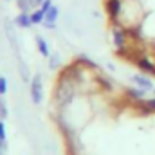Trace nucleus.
Instances as JSON below:
<instances>
[{
  "label": "nucleus",
  "mask_w": 155,
  "mask_h": 155,
  "mask_svg": "<svg viewBox=\"0 0 155 155\" xmlns=\"http://www.w3.org/2000/svg\"><path fill=\"white\" fill-rule=\"evenodd\" d=\"M36 47H38V51L41 52V56H49V47H47V43H45V40L41 38V36H36Z\"/></svg>",
  "instance_id": "nucleus-5"
},
{
  "label": "nucleus",
  "mask_w": 155,
  "mask_h": 155,
  "mask_svg": "<svg viewBox=\"0 0 155 155\" xmlns=\"http://www.w3.org/2000/svg\"><path fill=\"white\" fill-rule=\"evenodd\" d=\"M16 24H18V27H22V29H27V27H31V25H33L31 15H29V13H22V15H18V18H16Z\"/></svg>",
  "instance_id": "nucleus-3"
},
{
  "label": "nucleus",
  "mask_w": 155,
  "mask_h": 155,
  "mask_svg": "<svg viewBox=\"0 0 155 155\" xmlns=\"http://www.w3.org/2000/svg\"><path fill=\"white\" fill-rule=\"evenodd\" d=\"M49 67H51V69L58 67V56H52V58H51V61H49Z\"/></svg>",
  "instance_id": "nucleus-11"
},
{
  "label": "nucleus",
  "mask_w": 155,
  "mask_h": 155,
  "mask_svg": "<svg viewBox=\"0 0 155 155\" xmlns=\"http://www.w3.org/2000/svg\"><path fill=\"white\" fill-rule=\"evenodd\" d=\"M0 143L4 144L5 143V124L0 121Z\"/></svg>",
  "instance_id": "nucleus-9"
},
{
  "label": "nucleus",
  "mask_w": 155,
  "mask_h": 155,
  "mask_svg": "<svg viewBox=\"0 0 155 155\" xmlns=\"http://www.w3.org/2000/svg\"><path fill=\"white\" fill-rule=\"evenodd\" d=\"M107 9H108V13H110L112 16H116L117 11H119V0H108Z\"/></svg>",
  "instance_id": "nucleus-6"
},
{
  "label": "nucleus",
  "mask_w": 155,
  "mask_h": 155,
  "mask_svg": "<svg viewBox=\"0 0 155 155\" xmlns=\"http://www.w3.org/2000/svg\"><path fill=\"white\" fill-rule=\"evenodd\" d=\"M31 20H33V24H43L45 22V11L38 7V9H35L33 13H31Z\"/></svg>",
  "instance_id": "nucleus-4"
},
{
  "label": "nucleus",
  "mask_w": 155,
  "mask_h": 155,
  "mask_svg": "<svg viewBox=\"0 0 155 155\" xmlns=\"http://www.w3.org/2000/svg\"><path fill=\"white\" fill-rule=\"evenodd\" d=\"M2 148H4V144H2V143H0V155H2Z\"/></svg>",
  "instance_id": "nucleus-12"
},
{
  "label": "nucleus",
  "mask_w": 155,
  "mask_h": 155,
  "mask_svg": "<svg viewBox=\"0 0 155 155\" xmlns=\"http://www.w3.org/2000/svg\"><path fill=\"white\" fill-rule=\"evenodd\" d=\"M0 117H2V119L7 117V107H5V103H4L2 99H0Z\"/></svg>",
  "instance_id": "nucleus-8"
},
{
  "label": "nucleus",
  "mask_w": 155,
  "mask_h": 155,
  "mask_svg": "<svg viewBox=\"0 0 155 155\" xmlns=\"http://www.w3.org/2000/svg\"><path fill=\"white\" fill-rule=\"evenodd\" d=\"M51 5H52V4H51V0H43V2H41V5H40V7H41V9H43V11H45V13H47V11H49V9H51Z\"/></svg>",
  "instance_id": "nucleus-10"
},
{
  "label": "nucleus",
  "mask_w": 155,
  "mask_h": 155,
  "mask_svg": "<svg viewBox=\"0 0 155 155\" xmlns=\"http://www.w3.org/2000/svg\"><path fill=\"white\" fill-rule=\"evenodd\" d=\"M31 99L35 105H38L41 101V76L36 74L31 81Z\"/></svg>",
  "instance_id": "nucleus-1"
},
{
  "label": "nucleus",
  "mask_w": 155,
  "mask_h": 155,
  "mask_svg": "<svg viewBox=\"0 0 155 155\" xmlns=\"http://www.w3.org/2000/svg\"><path fill=\"white\" fill-rule=\"evenodd\" d=\"M7 92V79L0 76V96H4Z\"/></svg>",
  "instance_id": "nucleus-7"
},
{
  "label": "nucleus",
  "mask_w": 155,
  "mask_h": 155,
  "mask_svg": "<svg viewBox=\"0 0 155 155\" xmlns=\"http://www.w3.org/2000/svg\"><path fill=\"white\" fill-rule=\"evenodd\" d=\"M56 20H58V7L56 5H51V9L45 13V27H49V29H54V25H56Z\"/></svg>",
  "instance_id": "nucleus-2"
}]
</instances>
